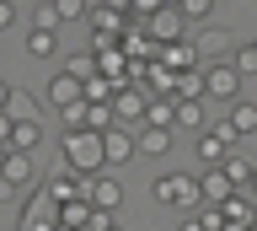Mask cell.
Segmentation results:
<instances>
[{
	"instance_id": "obj_15",
	"label": "cell",
	"mask_w": 257,
	"mask_h": 231,
	"mask_svg": "<svg viewBox=\"0 0 257 231\" xmlns=\"http://www.w3.org/2000/svg\"><path fill=\"white\" fill-rule=\"evenodd\" d=\"M220 172L230 178V188H252V178H257V162H252V156H241V150H230V156L220 162Z\"/></svg>"
},
{
	"instance_id": "obj_35",
	"label": "cell",
	"mask_w": 257,
	"mask_h": 231,
	"mask_svg": "<svg viewBox=\"0 0 257 231\" xmlns=\"http://www.w3.org/2000/svg\"><path fill=\"white\" fill-rule=\"evenodd\" d=\"M166 6H177V0H166Z\"/></svg>"
},
{
	"instance_id": "obj_31",
	"label": "cell",
	"mask_w": 257,
	"mask_h": 231,
	"mask_svg": "<svg viewBox=\"0 0 257 231\" xmlns=\"http://www.w3.org/2000/svg\"><path fill=\"white\" fill-rule=\"evenodd\" d=\"M11 92H16V86L6 81V75H0V113H6V108H11Z\"/></svg>"
},
{
	"instance_id": "obj_1",
	"label": "cell",
	"mask_w": 257,
	"mask_h": 231,
	"mask_svg": "<svg viewBox=\"0 0 257 231\" xmlns=\"http://www.w3.org/2000/svg\"><path fill=\"white\" fill-rule=\"evenodd\" d=\"M59 150H64V162L75 167L80 178H96V172L107 167V150H102V134L96 129H64Z\"/></svg>"
},
{
	"instance_id": "obj_33",
	"label": "cell",
	"mask_w": 257,
	"mask_h": 231,
	"mask_svg": "<svg viewBox=\"0 0 257 231\" xmlns=\"http://www.w3.org/2000/svg\"><path fill=\"white\" fill-rule=\"evenodd\" d=\"M246 194H252V199H257V178H252V188H246Z\"/></svg>"
},
{
	"instance_id": "obj_32",
	"label": "cell",
	"mask_w": 257,
	"mask_h": 231,
	"mask_svg": "<svg viewBox=\"0 0 257 231\" xmlns=\"http://www.w3.org/2000/svg\"><path fill=\"white\" fill-rule=\"evenodd\" d=\"M6 199H16V188H11L6 178H0V204H6Z\"/></svg>"
},
{
	"instance_id": "obj_12",
	"label": "cell",
	"mask_w": 257,
	"mask_h": 231,
	"mask_svg": "<svg viewBox=\"0 0 257 231\" xmlns=\"http://www.w3.org/2000/svg\"><path fill=\"white\" fill-rule=\"evenodd\" d=\"M236 194V188H230V178H225L220 167H204V178H198V199H204V204H214V210H220L225 199Z\"/></svg>"
},
{
	"instance_id": "obj_5",
	"label": "cell",
	"mask_w": 257,
	"mask_h": 231,
	"mask_svg": "<svg viewBox=\"0 0 257 231\" xmlns=\"http://www.w3.org/2000/svg\"><path fill=\"white\" fill-rule=\"evenodd\" d=\"M145 108H150V92H145V86H123V92L112 97V124H118V129H140Z\"/></svg>"
},
{
	"instance_id": "obj_14",
	"label": "cell",
	"mask_w": 257,
	"mask_h": 231,
	"mask_svg": "<svg viewBox=\"0 0 257 231\" xmlns=\"http://www.w3.org/2000/svg\"><path fill=\"white\" fill-rule=\"evenodd\" d=\"M193 49H198L204 65H214V59L230 49V38H225V27H204V33H193Z\"/></svg>"
},
{
	"instance_id": "obj_10",
	"label": "cell",
	"mask_w": 257,
	"mask_h": 231,
	"mask_svg": "<svg viewBox=\"0 0 257 231\" xmlns=\"http://www.w3.org/2000/svg\"><path fill=\"white\" fill-rule=\"evenodd\" d=\"M0 178L11 183V188H38V167H32V156H16V150H6Z\"/></svg>"
},
{
	"instance_id": "obj_22",
	"label": "cell",
	"mask_w": 257,
	"mask_h": 231,
	"mask_svg": "<svg viewBox=\"0 0 257 231\" xmlns=\"http://www.w3.org/2000/svg\"><path fill=\"white\" fill-rule=\"evenodd\" d=\"M64 75H75V81L80 86H86V81H91V75H96V59H91V49H86V54H70V59H64Z\"/></svg>"
},
{
	"instance_id": "obj_36",
	"label": "cell",
	"mask_w": 257,
	"mask_h": 231,
	"mask_svg": "<svg viewBox=\"0 0 257 231\" xmlns=\"http://www.w3.org/2000/svg\"><path fill=\"white\" fill-rule=\"evenodd\" d=\"M123 231H134V226H123Z\"/></svg>"
},
{
	"instance_id": "obj_7",
	"label": "cell",
	"mask_w": 257,
	"mask_h": 231,
	"mask_svg": "<svg viewBox=\"0 0 257 231\" xmlns=\"http://www.w3.org/2000/svg\"><path fill=\"white\" fill-rule=\"evenodd\" d=\"M43 97H48V108H59V113H64V108L86 102V86H80L75 75H64V70H54V75H48V92H43Z\"/></svg>"
},
{
	"instance_id": "obj_11",
	"label": "cell",
	"mask_w": 257,
	"mask_h": 231,
	"mask_svg": "<svg viewBox=\"0 0 257 231\" xmlns=\"http://www.w3.org/2000/svg\"><path fill=\"white\" fill-rule=\"evenodd\" d=\"M166 150H172V129H156V124L134 129V156H166Z\"/></svg>"
},
{
	"instance_id": "obj_26",
	"label": "cell",
	"mask_w": 257,
	"mask_h": 231,
	"mask_svg": "<svg viewBox=\"0 0 257 231\" xmlns=\"http://www.w3.org/2000/svg\"><path fill=\"white\" fill-rule=\"evenodd\" d=\"M32 27H38V33H59V27H64L59 11H54V0H43V6L32 11Z\"/></svg>"
},
{
	"instance_id": "obj_6",
	"label": "cell",
	"mask_w": 257,
	"mask_h": 231,
	"mask_svg": "<svg viewBox=\"0 0 257 231\" xmlns=\"http://www.w3.org/2000/svg\"><path fill=\"white\" fill-rule=\"evenodd\" d=\"M145 33L156 38V43H177V38H188V22H182V11H177V6H161L156 17L145 22Z\"/></svg>"
},
{
	"instance_id": "obj_3",
	"label": "cell",
	"mask_w": 257,
	"mask_h": 231,
	"mask_svg": "<svg viewBox=\"0 0 257 231\" xmlns=\"http://www.w3.org/2000/svg\"><path fill=\"white\" fill-rule=\"evenodd\" d=\"M236 145H241V140H236V129H230L225 118H209V129H198V162H204V167H220Z\"/></svg>"
},
{
	"instance_id": "obj_24",
	"label": "cell",
	"mask_w": 257,
	"mask_h": 231,
	"mask_svg": "<svg viewBox=\"0 0 257 231\" xmlns=\"http://www.w3.org/2000/svg\"><path fill=\"white\" fill-rule=\"evenodd\" d=\"M230 65L241 70V81H246V75H257V38H246V43L230 54Z\"/></svg>"
},
{
	"instance_id": "obj_9",
	"label": "cell",
	"mask_w": 257,
	"mask_h": 231,
	"mask_svg": "<svg viewBox=\"0 0 257 231\" xmlns=\"http://www.w3.org/2000/svg\"><path fill=\"white\" fill-rule=\"evenodd\" d=\"M220 220H236V226H246V231H252V226H257V199L246 194V188H236V194L220 204Z\"/></svg>"
},
{
	"instance_id": "obj_30",
	"label": "cell",
	"mask_w": 257,
	"mask_h": 231,
	"mask_svg": "<svg viewBox=\"0 0 257 231\" xmlns=\"http://www.w3.org/2000/svg\"><path fill=\"white\" fill-rule=\"evenodd\" d=\"M11 124H16L11 113H0V145H6V150H11Z\"/></svg>"
},
{
	"instance_id": "obj_18",
	"label": "cell",
	"mask_w": 257,
	"mask_h": 231,
	"mask_svg": "<svg viewBox=\"0 0 257 231\" xmlns=\"http://www.w3.org/2000/svg\"><path fill=\"white\" fill-rule=\"evenodd\" d=\"M43 145V124H11V150L16 156H32Z\"/></svg>"
},
{
	"instance_id": "obj_21",
	"label": "cell",
	"mask_w": 257,
	"mask_h": 231,
	"mask_svg": "<svg viewBox=\"0 0 257 231\" xmlns=\"http://www.w3.org/2000/svg\"><path fill=\"white\" fill-rule=\"evenodd\" d=\"M177 97H193V102H204V65H193L177 75Z\"/></svg>"
},
{
	"instance_id": "obj_23",
	"label": "cell",
	"mask_w": 257,
	"mask_h": 231,
	"mask_svg": "<svg viewBox=\"0 0 257 231\" xmlns=\"http://www.w3.org/2000/svg\"><path fill=\"white\" fill-rule=\"evenodd\" d=\"M172 102H177V97H150V108H145V124L172 129Z\"/></svg>"
},
{
	"instance_id": "obj_27",
	"label": "cell",
	"mask_w": 257,
	"mask_h": 231,
	"mask_svg": "<svg viewBox=\"0 0 257 231\" xmlns=\"http://www.w3.org/2000/svg\"><path fill=\"white\" fill-rule=\"evenodd\" d=\"M54 11H59V22H86L91 17V0H54Z\"/></svg>"
},
{
	"instance_id": "obj_19",
	"label": "cell",
	"mask_w": 257,
	"mask_h": 231,
	"mask_svg": "<svg viewBox=\"0 0 257 231\" xmlns=\"http://www.w3.org/2000/svg\"><path fill=\"white\" fill-rule=\"evenodd\" d=\"M6 113H11L16 124H43V118H38V97H32V92H11V108H6Z\"/></svg>"
},
{
	"instance_id": "obj_29",
	"label": "cell",
	"mask_w": 257,
	"mask_h": 231,
	"mask_svg": "<svg viewBox=\"0 0 257 231\" xmlns=\"http://www.w3.org/2000/svg\"><path fill=\"white\" fill-rule=\"evenodd\" d=\"M6 27H16V6L11 0H0V33H6Z\"/></svg>"
},
{
	"instance_id": "obj_8",
	"label": "cell",
	"mask_w": 257,
	"mask_h": 231,
	"mask_svg": "<svg viewBox=\"0 0 257 231\" xmlns=\"http://www.w3.org/2000/svg\"><path fill=\"white\" fill-rule=\"evenodd\" d=\"M86 204H91V210H112V215H118V204H123V183L112 178V172H96L91 188H86Z\"/></svg>"
},
{
	"instance_id": "obj_28",
	"label": "cell",
	"mask_w": 257,
	"mask_h": 231,
	"mask_svg": "<svg viewBox=\"0 0 257 231\" xmlns=\"http://www.w3.org/2000/svg\"><path fill=\"white\" fill-rule=\"evenodd\" d=\"M112 97H118V86H112V81H102V75L86 81V102H107V108H112Z\"/></svg>"
},
{
	"instance_id": "obj_13",
	"label": "cell",
	"mask_w": 257,
	"mask_h": 231,
	"mask_svg": "<svg viewBox=\"0 0 257 231\" xmlns=\"http://www.w3.org/2000/svg\"><path fill=\"white\" fill-rule=\"evenodd\" d=\"M172 129H209V118H204V102H193V97H177L172 102Z\"/></svg>"
},
{
	"instance_id": "obj_4",
	"label": "cell",
	"mask_w": 257,
	"mask_h": 231,
	"mask_svg": "<svg viewBox=\"0 0 257 231\" xmlns=\"http://www.w3.org/2000/svg\"><path fill=\"white\" fill-rule=\"evenodd\" d=\"M204 97H214V102H236L241 97V70L230 65V59L204 65Z\"/></svg>"
},
{
	"instance_id": "obj_17",
	"label": "cell",
	"mask_w": 257,
	"mask_h": 231,
	"mask_svg": "<svg viewBox=\"0 0 257 231\" xmlns=\"http://www.w3.org/2000/svg\"><path fill=\"white\" fill-rule=\"evenodd\" d=\"M225 124L236 129V140H246V134H257V102L236 97V102H230V113H225Z\"/></svg>"
},
{
	"instance_id": "obj_16",
	"label": "cell",
	"mask_w": 257,
	"mask_h": 231,
	"mask_svg": "<svg viewBox=\"0 0 257 231\" xmlns=\"http://www.w3.org/2000/svg\"><path fill=\"white\" fill-rule=\"evenodd\" d=\"M102 150H107V167L128 162V156H134V129H118V124H112V129L102 134Z\"/></svg>"
},
{
	"instance_id": "obj_34",
	"label": "cell",
	"mask_w": 257,
	"mask_h": 231,
	"mask_svg": "<svg viewBox=\"0 0 257 231\" xmlns=\"http://www.w3.org/2000/svg\"><path fill=\"white\" fill-rule=\"evenodd\" d=\"M0 167H6V145H0Z\"/></svg>"
},
{
	"instance_id": "obj_2",
	"label": "cell",
	"mask_w": 257,
	"mask_h": 231,
	"mask_svg": "<svg viewBox=\"0 0 257 231\" xmlns=\"http://www.w3.org/2000/svg\"><path fill=\"white\" fill-rule=\"evenodd\" d=\"M150 199H156V204H166V210H198V204H204V199H198V178H193V172H161L156 183H150Z\"/></svg>"
},
{
	"instance_id": "obj_20",
	"label": "cell",
	"mask_w": 257,
	"mask_h": 231,
	"mask_svg": "<svg viewBox=\"0 0 257 231\" xmlns=\"http://www.w3.org/2000/svg\"><path fill=\"white\" fill-rule=\"evenodd\" d=\"M27 54L32 59H54V54H59V33H38V27H32L27 33Z\"/></svg>"
},
{
	"instance_id": "obj_25",
	"label": "cell",
	"mask_w": 257,
	"mask_h": 231,
	"mask_svg": "<svg viewBox=\"0 0 257 231\" xmlns=\"http://www.w3.org/2000/svg\"><path fill=\"white\" fill-rule=\"evenodd\" d=\"M177 11H182V22L193 27V22H209V17H214V0H177Z\"/></svg>"
}]
</instances>
